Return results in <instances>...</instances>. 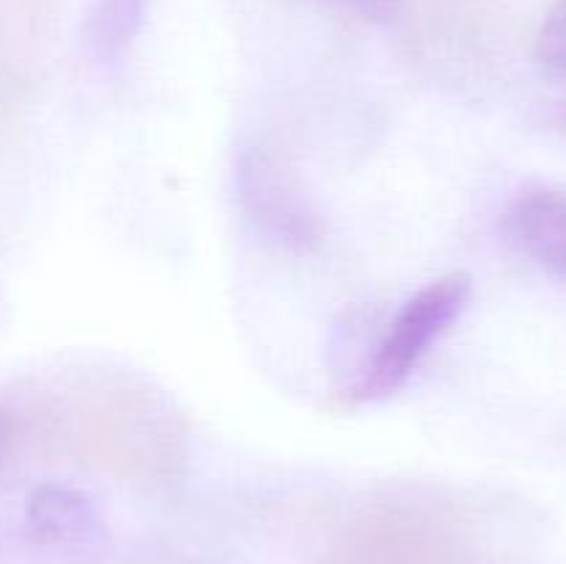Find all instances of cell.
<instances>
[{
  "label": "cell",
  "mask_w": 566,
  "mask_h": 564,
  "mask_svg": "<svg viewBox=\"0 0 566 564\" xmlns=\"http://www.w3.org/2000/svg\"><path fill=\"white\" fill-rule=\"evenodd\" d=\"M506 230L512 241L566 285V191L562 188H528L506 210Z\"/></svg>",
  "instance_id": "7a4b0ae2"
},
{
  "label": "cell",
  "mask_w": 566,
  "mask_h": 564,
  "mask_svg": "<svg viewBox=\"0 0 566 564\" xmlns=\"http://www.w3.org/2000/svg\"><path fill=\"white\" fill-rule=\"evenodd\" d=\"M470 299L473 280L464 271H451L412 293L392 315L390 326L376 343V352L359 370L352 387L354 401H381L396 396L429 357L431 346L462 318Z\"/></svg>",
  "instance_id": "6da1fadb"
},
{
  "label": "cell",
  "mask_w": 566,
  "mask_h": 564,
  "mask_svg": "<svg viewBox=\"0 0 566 564\" xmlns=\"http://www.w3.org/2000/svg\"><path fill=\"white\" fill-rule=\"evenodd\" d=\"M25 525L36 542H88L99 534V514L92 498L70 484H42L28 495Z\"/></svg>",
  "instance_id": "3957f363"
},
{
  "label": "cell",
  "mask_w": 566,
  "mask_h": 564,
  "mask_svg": "<svg viewBox=\"0 0 566 564\" xmlns=\"http://www.w3.org/2000/svg\"><path fill=\"white\" fill-rule=\"evenodd\" d=\"M536 55L553 72L566 75V0H556L547 9L536 33Z\"/></svg>",
  "instance_id": "277c9868"
},
{
  "label": "cell",
  "mask_w": 566,
  "mask_h": 564,
  "mask_svg": "<svg viewBox=\"0 0 566 564\" xmlns=\"http://www.w3.org/2000/svg\"><path fill=\"white\" fill-rule=\"evenodd\" d=\"M14 437H17L14 418H11V412H6V409L0 407V468H3L11 448H14Z\"/></svg>",
  "instance_id": "5b68a950"
},
{
  "label": "cell",
  "mask_w": 566,
  "mask_h": 564,
  "mask_svg": "<svg viewBox=\"0 0 566 564\" xmlns=\"http://www.w3.org/2000/svg\"><path fill=\"white\" fill-rule=\"evenodd\" d=\"M133 14H136V9H133L130 0H125V20L130 22V20H133Z\"/></svg>",
  "instance_id": "52a82bcc"
},
{
  "label": "cell",
  "mask_w": 566,
  "mask_h": 564,
  "mask_svg": "<svg viewBox=\"0 0 566 564\" xmlns=\"http://www.w3.org/2000/svg\"><path fill=\"white\" fill-rule=\"evenodd\" d=\"M326 3H335L343 6V9H359V11H370V9H379L385 0H326Z\"/></svg>",
  "instance_id": "8992f818"
}]
</instances>
